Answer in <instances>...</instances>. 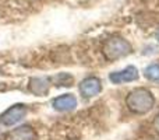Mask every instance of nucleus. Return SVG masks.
<instances>
[{"label": "nucleus", "mask_w": 159, "mask_h": 140, "mask_svg": "<svg viewBox=\"0 0 159 140\" xmlns=\"http://www.w3.org/2000/svg\"><path fill=\"white\" fill-rule=\"evenodd\" d=\"M126 104L127 108L131 112L138 113V115H144V113L149 112L154 108L155 98L151 91L145 90V88H137V90L131 91L129 94Z\"/></svg>", "instance_id": "nucleus-1"}, {"label": "nucleus", "mask_w": 159, "mask_h": 140, "mask_svg": "<svg viewBox=\"0 0 159 140\" xmlns=\"http://www.w3.org/2000/svg\"><path fill=\"white\" fill-rule=\"evenodd\" d=\"M131 52V45L120 36H113L107 39L103 46V55L107 60H117Z\"/></svg>", "instance_id": "nucleus-2"}, {"label": "nucleus", "mask_w": 159, "mask_h": 140, "mask_svg": "<svg viewBox=\"0 0 159 140\" xmlns=\"http://www.w3.org/2000/svg\"><path fill=\"white\" fill-rule=\"evenodd\" d=\"M28 109L24 104H16L13 107H10L2 116H0V122L4 126H13V125L18 123L20 121L25 118Z\"/></svg>", "instance_id": "nucleus-3"}, {"label": "nucleus", "mask_w": 159, "mask_h": 140, "mask_svg": "<svg viewBox=\"0 0 159 140\" xmlns=\"http://www.w3.org/2000/svg\"><path fill=\"white\" fill-rule=\"evenodd\" d=\"M102 90L101 80L98 77H87L80 83V93L84 98H92L98 95Z\"/></svg>", "instance_id": "nucleus-4"}, {"label": "nucleus", "mask_w": 159, "mask_h": 140, "mask_svg": "<svg viewBox=\"0 0 159 140\" xmlns=\"http://www.w3.org/2000/svg\"><path fill=\"white\" fill-rule=\"evenodd\" d=\"M138 76H140L138 70L135 69L134 66H129V67H124V69L120 71H113V73H110L109 79L113 84H123V83L135 81V80L138 79Z\"/></svg>", "instance_id": "nucleus-5"}, {"label": "nucleus", "mask_w": 159, "mask_h": 140, "mask_svg": "<svg viewBox=\"0 0 159 140\" xmlns=\"http://www.w3.org/2000/svg\"><path fill=\"white\" fill-rule=\"evenodd\" d=\"M53 108L60 112H67V111H73L77 107V98L73 94H64L57 98L53 99Z\"/></svg>", "instance_id": "nucleus-6"}, {"label": "nucleus", "mask_w": 159, "mask_h": 140, "mask_svg": "<svg viewBox=\"0 0 159 140\" xmlns=\"http://www.w3.org/2000/svg\"><path fill=\"white\" fill-rule=\"evenodd\" d=\"M35 138H36V135L32 128L21 126V128H17V129L11 130L6 136V140H35Z\"/></svg>", "instance_id": "nucleus-7"}, {"label": "nucleus", "mask_w": 159, "mask_h": 140, "mask_svg": "<svg viewBox=\"0 0 159 140\" xmlns=\"http://www.w3.org/2000/svg\"><path fill=\"white\" fill-rule=\"evenodd\" d=\"M49 80L43 79V77H35V79H31L30 84V91L35 95H45L49 91Z\"/></svg>", "instance_id": "nucleus-8"}, {"label": "nucleus", "mask_w": 159, "mask_h": 140, "mask_svg": "<svg viewBox=\"0 0 159 140\" xmlns=\"http://www.w3.org/2000/svg\"><path fill=\"white\" fill-rule=\"evenodd\" d=\"M53 81L56 83V85H63V87H70L74 81L71 76L69 73H61V74H57L56 77H53Z\"/></svg>", "instance_id": "nucleus-9"}, {"label": "nucleus", "mask_w": 159, "mask_h": 140, "mask_svg": "<svg viewBox=\"0 0 159 140\" xmlns=\"http://www.w3.org/2000/svg\"><path fill=\"white\" fill-rule=\"evenodd\" d=\"M144 74L151 81H159V65H149L144 71Z\"/></svg>", "instance_id": "nucleus-10"}, {"label": "nucleus", "mask_w": 159, "mask_h": 140, "mask_svg": "<svg viewBox=\"0 0 159 140\" xmlns=\"http://www.w3.org/2000/svg\"><path fill=\"white\" fill-rule=\"evenodd\" d=\"M154 128L157 129V132L159 133V113L157 115V118H155V121H154Z\"/></svg>", "instance_id": "nucleus-11"}, {"label": "nucleus", "mask_w": 159, "mask_h": 140, "mask_svg": "<svg viewBox=\"0 0 159 140\" xmlns=\"http://www.w3.org/2000/svg\"><path fill=\"white\" fill-rule=\"evenodd\" d=\"M157 39L159 41V31H158V34H157Z\"/></svg>", "instance_id": "nucleus-12"}]
</instances>
